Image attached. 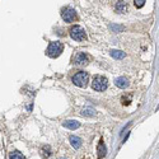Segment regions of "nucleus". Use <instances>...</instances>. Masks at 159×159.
<instances>
[{
    "mask_svg": "<svg viewBox=\"0 0 159 159\" xmlns=\"http://www.w3.org/2000/svg\"><path fill=\"white\" fill-rule=\"evenodd\" d=\"M64 51V45L59 41H55V42H51L48 45V47L46 48V53L47 56L55 59V57H59L61 55V52Z\"/></svg>",
    "mask_w": 159,
    "mask_h": 159,
    "instance_id": "obj_1",
    "label": "nucleus"
},
{
    "mask_svg": "<svg viewBox=\"0 0 159 159\" xmlns=\"http://www.w3.org/2000/svg\"><path fill=\"white\" fill-rule=\"evenodd\" d=\"M69 33H70V37L74 39V41L82 42L87 38L85 31H84L83 27H80V26H73L70 29H69Z\"/></svg>",
    "mask_w": 159,
    "mask_h": 159,
    "instance_id": "obj_2",
    "label": "nucleus"
},
{
    "mask_svg": "<svg viewBox=\"0 0 159 159\" xmlns=\"http://www.w3.org/2000/svg\"><path fill=\"white\" fill-rule=\"evenodd\" d=\"M107 85H108L107 79L104 78V77H102V75L94 77L93 82H92V88L94 89V91H97V92H103V91H106V89H107Z\"/></svg>",
    "mask_w": 159,
    "mask_h": 159,
    "instance_id": "obj_3",
    "label": "nucleus"
},
{
    "mask_svg": "<svg viewBox=\"0 0 159 159\" xmlns=\"http://www.w3.org/2000/svg\"><path fill=\"white\" fill-rule=\"evenodd\" d=\"M88 80H89V75H88V73H85V71H79L73 77V83L79 88L87 87Z\"/></svg>",
    "mask_w": 159,
    "mask_h": 159,
    "instance_id": "obj_4",
    "label": "nucleus"
},
{
    "mask_svg": "<svg viewBox=\"0 0 159 159\" xmlns=\"http://www.w3.org/2000/svg\"><path fill=\"white\" fill-rule=\"evenodd\" d=\"M77 12L73 8H64L61 10V18L65 21L66 23H71L77 19Z\"/></svg>",
    "mask_w": 159,
    "mask_h": 159,
    "instance_id": "obj_5",
    "label": "nucleus"
},
{
    "mask_svg": "<svg viewBox=\"0 0 159 159\" xmlns=\"http://www.w3.org/2000/svg\"><path fill=\"white\" fill-rule=\"evenodd\" d=\"M88 60H89V57L84 52H79V53H77V56L74 57V62H75L77 65H87Z\"/></svg>",
    "mask_w": 159,
    "mask_h": 159,
    "instance_id": "obj_6",
    "label": "nucleus"
},
{
    "mask_svg": "<svg viewBox=\"0 0 159 159\" xmlns=\"http://www.w3.org/2000/svg\"><path fill=\"white\" fill-rule=\"evenodd\" d=\"M106 154H107V148L103 143V139H101L97 145V157H98V159H102L106 157Z\"/></svg>",
    "mask_w": 159,
    "mask_h": 159,
    "instance_id": "obj_7",
    "label": "nucleus"
},
{
    "mask_svg": "<svg viewBox=\"0 0 159 159\" xmlns=\"http://www.w3.org/2000/svg\"><path fill=\"white\" fill-rule=\"evenodd\" d=\"M62 126L69 129V130H77V129L80 127V122L77 120H66L62 122Z\"/></svg>",
    "mask_w": 159,
    "mask_h": 159,
    "instance_id": "obj_8",
    "label": "nucleus"
},
{
    "mask_svg": "<svg viewBox=\"0 0 159 159\" xmlns=\"http://www.w3.org/2000/svg\"><path fill=\"white\" fill-rule=\"evenodd\" d=\"M115 9H116L117 13L122 14V13H126L127 12L129 5H127L126 1H123V0H118V1L116 3V5H115Z\"/></svg>",
    "mask_w": 159,
    "mask_h": 159,
    "instance_id": "obj_9",
    "label": "nucleus"
},
{
    "mask_svg": "<svg viewBox=\"0 0 159 159\" xmlns=\"http://www.w3.org/2000/svg\"><path fill=\"white\" fill-rule=\"evenodd\" d=\"M115 85L121 88V89H125L129 87V80L125 78V77H118L115 79Z\"/></svg>",
    "mask_w": 159,
    "mask_h": 159,
    "instance_id": "obj_10",
    "label": "nucleus"
},
{
    "mask_svg": "<svg viewBox=\"0 0 159 159\" xmlns=\"http://www.w3.org/2000/svg\"><path fill=\"white\" fill-rule=\"evenodd\" d=\"M69 140H70V144H71V146L74 149H79L82 146V144H83V140L79 136H74L71 135L70 137H69Z\"/></svg>",
    "mask_w": 159,
    "mask_h": 159,
    "instance_id": "obj_11",
    "label": "nucleus"
},
{
    "mask_svg": "<svg viewBox=\"0 0 159 159\" xmlns=\"http://www.w3.org/2000/svg\"><path fill=\"white\" fill-rule=\"evenodd\" d=\"M110 55H111L113 59H116V60H122V59L126 57V53L123 52V51H120V50H111V51H110Z\"/></svg>",
    "mask_w": 159,
    "mask_h": 159,
    "instance_id": "obj_12",
    "label": "nucleus"
},
{
    "mask_svg": "<svg viewBox=\"0 0 159 159\" xmlns=\"http://www.w3.org/2000/svg\"><path fill=\"white\" fill-rule=\"evenodd\" d=\"M82 115L87 116V117H93L94 115H96V111H94L92 107H85V108L82 110Z\"/></svg>",
    "mask_w": 159,
    "mask_h": 159,
    "instance_id": "obj_13",
    "label": "nucleus"
},
{
    "mask_svg": "<svg viewBox=\"0 0 159 159\" xmlns=\"http://www.w3.org/2000/svg\"><path fill=\"white\" fill-rule=\"evenodd\" d=\"M50 155H51V149H50L48 145H46L41 150V157L45 158V159H47V158H50Z\"/></svg>",
    "mask_w": 159,
    "mask_h": 159,
    "instance_id": "obj_14",
    "label": "nucleus"
},
{
    "mask_svg": "<svg viewBox=\"0 0 159 159\" xmlns=\"http://www.w3.org/2000/svg\"><path fill=\"white\" fill-rule=\"evenodd\" d=\"M9 159H26V158H24V155L22 153L13 152V153H10V155H9Z\"/></svg>",
    "mask_w": 159,
    "mask_h": 159,
    "instance_id": "obj_15",
    "label": "nucleus"
},
{
    "mask_svg": "<svg viewBox=\"0 0 159 159\" xmlns=\"http://www.w3.org/2000/svg\"><path fill=\"white\" fill-rule=\"evenodd\" d=\"M145 1L146 0H134V5L140 9V8H143L144 5H145Z\"/></svg>",
    "mask_w": 159,
    "mask_h": 159,
    "instance_id": "obj_16",
    "label": "nucleus"
},
{
    "mask_svg": "<svg viewBox=\"0 0 159 159\" xmlns=\"http://www.w3.org/2000/svg\"><path fill=\"white\" fill-rule=\"evenodd\" d=\"M62 159H64V158H62Z\"/></svg>",
    "mask_w": 159,
    "mask_h": 159,
    "instance_id": "obj_17",
    "label": "nucleus"
}]
</instances>
